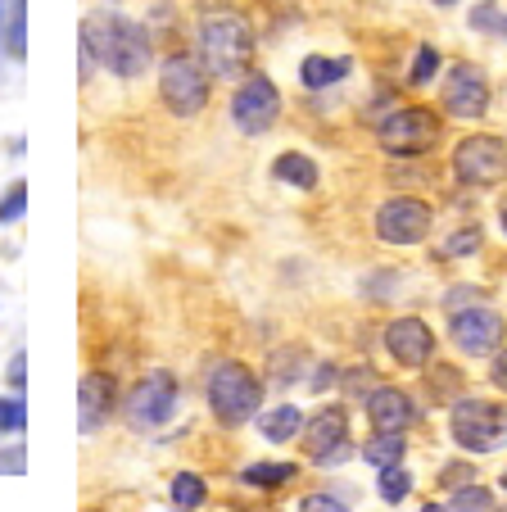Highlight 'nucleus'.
Masks as SVG:
<instances>
[{
  "mask_svg": "<svg viewBox=\"0 0 507 512\" xmlns=\"http://www.w3.org/2000/svg\"><path fill=\"white\" fill-rule=\"evenodd\" d=\"M154 50H150V37L136 19L127 14H109V10H96L82 19V68L100 64L118 78H141L150 68Z\"/></svg>",
  "mask_w": 507,
  "mask_h": 512,
  "instance_id": "f257e3e1",
  "label": "nucleus"
},
{
  "mask_svg": "<svg viewBox=\"0 0 507 512\" xmlns=\"http://www.w3.org/2000/svg\"><path fill=\"white\" fill-rule=\"evenodd\" d=\"M195 46H200V64L209 68V78H245L254 64V28L236 10H204Z\"/></svg>",
  "mask_w": 507,
  "mask_h": 512,
  "instance_id": "f03ea898",
  "label": "nucleus"
},
{
  "mask_svg": "<svg viewBox=\"0 0 507 512\" xmlns=\"http://www.w3.org/2000/svg\"><path fill=\"white\" fill-rule=\"evenodd\" d=\"M204 399L222 426H245L263 404V381L236 358H218L204 377Z\"/></svg>",
  "mask_w": 507,
  "mask_h": 512,
  "instance_id": "7ed1b4c3",
  "label": "nucleus"
},
{
  "mask_svg": "<svg viewBox=\"0 0 507 512\" xmlns=\"http://www.w3.org/2000/svg\"><path fill=\"white\" fill-rule=\"evenodd\" d=\"M449 435L462 454H498L507 445V408L494 399L462 395L449 408Z\"/></svg>",
  "mask_w": 507,
  "mask_h": 512,
  "instance_id": "20e7f679",
  "label": "nucleus"
},
{
  "mask_svg": "<svg viewBox=\"0 0 507 512\" xmlns=\"http://www.w3.org/2000/svg\"><path fill=\"white\" fill-rule=\"evenodd\" d=\"M376 141H381L385 155L417 159L426 150H435V141H440V114L426 105H394L376 123Z\"/></svg>",
  "mask_w": 507,
  "mask_h": 512,
  "instance_id": "39448f33",
  "label": "nucleus"
},
{
  "mask_svg": "<svg viewBox=\"0 0 507 512\" xmlns=\"http://www.w3.org/2000/svg\"><path fill=\"white\" fill-rule=\"evenodd\" d=\"M159 100L177 118H195L209 105V68L191 55H168L159 64Z\"/></svg>",
  "mask_w": 507,
  "mask_h": 512,
  "instance_id": "423d86ee",
  "label": "nucleus"
},
{
  "mask_svg": "<svg viewBox=\"0 0 507 512\" xmlns=\"http://www.w3.org/2000/svg\"><path fill=\"white\" fill-rule=\"evenodd\" d=\"M281 118V91L268 73H245L231 96V123L245 136H263L268 127H277Z\"/></svg>",
  "mask_w": 507,
  "mask_h": 512,
  "instance_id": "0eeeda50",
  "label": "nucleus"
},
{
  "mask_svg": "<svg viewBox=\"0 0 507 512\" xmlns=\"http://www.w3.org/2000/svg\"><path fill=\"white\" fill-rule=\"evenodd\" d=\"M177 399H182V390H177V377L173 372H145L141 381L132 386V395L123 399L127 408V422L136 426V431H150V426H163L168 417L177 413Z\"/></svg>",
  "mask_w": 507,
  "mask_h": 512,
  "instance_id": "6e6552de",
  "label": "nucleus"
},
{
  "mask_svg": "<svg viewBox=\"0 0 507 512\" xmlns=\"http://www.w3.org/2000/svg\"><path fill=\"white\" fill-rule=\"evenodd\" d=\"M453 173L467 186H498L507 182V141L503 136H467L453 145Z\"/></svg>",
  "mask_w": 507,
  "mask_h": 512,
  "instance_id": "1a4fd4ad",
  "label": "nucleus"
},
{
  "mask_svg": "<svg viewBox=\"0 0 507 512\" xmlns=\"http://www.w3.org/2000/svg\"><path fill=\"white\" fill-rule=\"evenodd\" d=\"M431 204L417 200V195H394L376 209V236L394 250H408V245H421L431 236Z\"/></svg>",
  "mask_w": 507,
  "mask_h": 512,
  "instance_id": "9d476101",
  "label": "nucleus"
},
{
  "mask_svg": "<svg viewBox=\"0 0 507 512\" xmlns=\"http://www.w3.org/2000/svg\"><path fill=\"white\" fill-rule=\"evenodd\" d=\"M299 445L313 458L317 467L340 463L349 454V417L340 404H322L313 417H304V431H299Z\"/></svg>",
  "mask_w": 507,
  "mask_h": 512,
  "instance_id": "9b49d317",
  "label": "nucleus"
},
{
  "mask_svg": "<svg viewBox=\"0 0 507 512\" xmlns=\"http://www.w3.org/2000/svg\"><path fill=\"white\" fill-rule=\"evenodd\" d=\"M449 336H453V345H458V354H467V358H489L494 349H503L507 322H503V313L489 309V304H471V309L453 313Z\"/></svg>",
  "mask_w": 507,
  "mask_h": 512,
  "instance_id": "f8f14e48",
  "label": "nucleus"
},
{
  "mask_svg": "<svg viewBox=\"0 0 507 512\" xmlns=\"http://www.w3.org/2000/svg\"><path fill=\"white\" fill-rule=\"evenodd\" d=\"M444 114L449 118H485L489 114V78L476 64H458L444 78Z\"/></svg>",
  "mask_w": 507,
  "mask_h": 512,
  "instance_id": "ddd939ff",
  "label": "nucleus"
},
{
  "mask_svg": "<svg viewBox=\"0 0 507 512\" xmlns=\"http://www.w3.org/2000/svg\"><path fill=\"white\" fill-rule=\"evenodd\" d=\"M385 354L399 363V368H426L435 354V331L421 318H394L385 327Z\"/></svg>",
  "mask_w": 507,
  "mask_h": 512,
  "instance_id": "4468645a",
  "label": "nucleus"
},
{
  "mask_svg": "<svg viewBox=\"0 0 507 512\" xmlns=\"http://www.w3.org/2000/svg\"><path fill=\"white\" fill-rule=\"evenodd\" d=\"M114 408H118L114 377L109 372H87L82 386H77V426H82V435H96L114 417Z\"/></svg>",
  "mask_w": 507,
  "mask_h": 512,
  "instance_id": "2eb2a0df",
  "label": "nucleus"
},
{
  "mask_svg": "<svg viewBox=\"0 0 507 512\" xmlns=\"http://www.w3.org/2000/svg\"><path fill=\"white\" fill-rule=\"evenodd\" d=\"M367 417H372L376 431H408L417 422V404H412L408 390L399 386H376L367 395Z\"/></svg>",
  "mask_w": 507,
  "mask_h": 512,
  "instance_id": "dca6fc26",
  "label": "nucleus"
},
{
  "mask_svg": "<svg viewBox=\"0 0 507 512\" xmlns=\"http://www.w3.org/2000/svg\"><path fill=\"white\" fill-rule=\"evenodd\" d=\"M349 59H335V55H308L304 64H299V82H304L308 91H326L335 87V82L349 78Z\"/></svg>",
  "mask_w": 507,
  "mask_h": 512,
  "instance_id": "f3484780",
  "label": "nucleus"
},
{
  "mask_svg": "<svg viewBox=\"0 0 507 512\" xmlns=\"http://www.w3.org/2000/svg\"><path fill=\"white\" fill-rule=\"evenodd\" d=\"M272 177L286 186H295V191H313L317 182H322V173H317V164L308 155H299V150H286V155H277V164H272Z\"/></svg>",
  "mask_w": 507,
  "mask_h": 512,
  "instance_id": "a211bd4d",
  "label": "nucleus"
},
{
  "mask_svg": "<svg viewBox=\"0 0 507 512\" xmlns=\"http://www.w3.org/2000/svg\"><path fill=\"white\" fill-rule=\"evenodd\" d=\"M259 431H263V440H272V445H286V440H295V435L304 431V413H299L295 404H277L272 413L259 417Z\"/></svg>",
  "mask_w": 507,
  "mask_h": 512,
  "instance_id": "6ab92c4d",
  "label": "nucleus"
},
{
  "mask_svg": "<svg viewBox=\"0 0 507 512\" xmlns=\"http://www.w3.org/2000/svg\"><path fill=\"white\" fill-rule=\"evenodd\" d=\"M403 449H408L403 431H381L376 440H367V445H363V463H372L376 472H381V467L403 463Z\"/></svg>",
  "mask_w": 507,
  "mask_h": 512,
  "instance_id": "aec40b11",
  "label": "nucleus"
},
{
  "mask_svg": "<svg viewBox=\"0 0 507 512\" xmlns=\"http://www.w3.org/2000/svg\"><path fill=\"white\" fill-rule=\"evenodd\" d=\"M467 28H471V32H485V37L507 41V10L498 5V0H480L476 10L467 14Z\"/></svg>",
  "mask_w": 507,
  "mask_h": 512,
  "instance_id": "412c9836",
  "label": "nucleus"
},
{
  "mask_svg": "<svg viewBox=\"0 0 507 512\" xmlns=\"http://www.w3.org/2000/svg\"><path fill=\"white\" fill-rule=\"evenodd\" d=\"M295 476H299L295 463H249V467H245V485H263V490L290 485Z\"/></svg>",
  "mask_w": 507,
  "mask_h": 512,
  "instance_id": "4be33fe9",
  "label": "nucleus"
},
{
  "mask_svg": "<svg viewBox=\"0 0 507 512\" xmlns=\"http://www.w3.org/2000/svg\"><path fill=\"white\" fill-rule=\"evenodd\" d=\"M376 490H381V499L385 503H403L412 494V472L403 463H394V467H381V485H376Z\"/></svg>",
  "mask_w": 507,
  "mask_h": 512,
  "instance_id": "5701e85b",
  "label": "nucleus"
},
{
  "mask_svg": "<svg viewBox=\"0 0 507 512\" xmlns=\"http://www.w3.org/2000/svg\"><path fill=\"white\" fill-rule=\"evenodd\" d=\"M204 499H209V490H204V481L195 472L173 476V503L177 508H204Z\"/></svg>",
  "mask_w": 507,
  "mask_h": 512,
  "instance_id": "b1692460",
  "label": "nucleus"
},
{
  "mask_svg": "<svg viewBox=\"0 0 507 512\" xmlns=\"http://www.w3.org/2000/svg\"><path fill=\"white\" fill-rule=\"evenodd\" d=\"M449 508L453 512H471V508H494V494L485 490V485H476V481H467V485H458V490L449 494Z\"/></svg>",
  "mask_w": 507,
  "mask_h": 512,
  "instance_id": "393cba45",
  "label": "nucleus"
},
{
  "mask_svg": "<svg viewBox=\"0 0 507 512\" xmlns=\"http://www.w3.org/2000/svg\"><path fill=\"white\" fill-rule=\"evenodd\" d=\"M23 426H28V404H23V390H19V395L0 399V435H14Z\"/></svg>",
  "mask_w": 507,
  "mask_h": 512,
  "instance_id": "a878e982",
  "label": "nucleus"
},
{
  "mask_svg": "<svg viewBox=\"0 0 507 512\" xmlns=\"http://www.w3.org/2000/svg\"><path fill=\"white\" fill-rule=\"evenodd\" d=\"M440 73V50L435 46H421L417 55H412V73H408V82L412 87H426V82Z\"/></svg>",
  "mask_w": 507,
  "mask_h": 512,
  "instance_id": "bb28decb",
  "label": "nucleus"
},
{
  "mask_svg": "<svg viewBox=\"0 0 507 512\" xmlns=\"http://www.w3.org/2000/svg\"><path fill=\"white\" fill-rule=\"evenodd\" d=\"M476 250H480V227H458V232L444 241L440 254H449V259H471Z\"/></svg>",
  "mask_w": 507,
  "mask_h": 512,
  "instance_id": "cd10ccee",
  "label": "nucleus"
},
{
  "mask_svg": "<svg viewBox=\"0 0 507 512\" xmlns=\"http://www.w3.org/2000/svg\"><path fill=\"white\" fill-rule=\"evenodd\" d=\"M23 209H28V186H23V182H14L10 191L0 195V223H19V218H23Z\"/></svg>",
  "mask_w": 507,
  "mask_h": 512,
  "instance_id": "c85d7f7f",
  "label": "nucleus"
},
{
  "mask_svg": "<svg viewBox=\"0 0 507 512\" xmlns=\"http://www.w3.org/2000/svg\"><path fill=\"white\" fill-rule=\"evenodd\" d=\"M471 304H485V290H476V286H453V295L444 300V309H449V313H462V309H471Z\"/></svg>",
  "mask_w": 507,
  "mask_h": 512,
  "instance_id": "c756f323",
  "label": "nucleus"
},
{
  "mask_svg": "<svg viewBox=\"0 0 507 512\" xmlns=\"http://www.w3.org/2000/svg\"><path fill=\"white\" fill-rule=\"evenodd\" d=\"M345 390H349V395H363V390L372 395V390H376V377H372L367 368H354V372L345 377Z\"/></svg>",
  "mask_w": 507,
  "mask_h": 512,
  "instance_id": "7c9ffc66",
  "label": "nucleus"
},
{
  "mask_svg": "<svg viewBox=\"0 0 507 512\" xmlns=\"http://www.w3.org/2000/svg\"><path fill=\"white\" fill-rule=\"evenodd\" d=\"M304 512H317V508H326V512H345V503L335 499V494H308L304 503H299Z\"/></svg>",
  "mask_w": 507,
  "mask_h": 512,
  "instance_id": "2f4dec72",
  "label": "nucleus"
},
{
  "mask_svg": "<svg viewBox=\"0 0 507 512\" xmlns=\"http://www.w3.org/2000/svg\"><path fill=\"white\" fill-rule=\"evenodd\" d=\"M489 381L498 390H507V349H494V368H489Z\"/></svg>",
  "mask_w": 507,
  "mask_h": 512,
  "instance_id": "473e14b6",
  "label": "nucleus"
},
{
  "mask_svg": "<svg viewBox=\"0 0 507 512\" xmlns=\"http://www.w3.org/2000/svg\"><path fill=\"white\" fill-rule=\"evenodd\" d=\"M23 381H28V354H14L10 358V386L23 390Z\"/></svg>",
  "mask_w": 507,
  "mask_h": 512,
  "instance_id": "72a5a7b5",
  "label": "nucleus"
},
{
  "mask_svg": "<svg viewBox=\"0 0 507 512\" xmlns=\"http://www.w3.org/2000/svg\"><path fill=\"white\" fill-rule=\"evenodd\" d=\"M10 50L23 55V14H14V23H10Z\"/></svg>",
  "mask_w": 507,
  "mask_h": 512,
  "instance_id": "f704fd0d",
  "label": "nucleus"
},
{
  "mask_svg": "<svg viewBox=\"0 0 507 512\" xmlns=\"http://www.w3.org/2000/svg\"><path fill=\"white\" fill-rule=\"evenodd\" d=\"M0 467H10V472H23V449H10V454H0Z\"/></svg>",
  "mask_w": 507,
  "mask_h": 512,
  "instance_id": "c9c22d12",
  "label": "nucleus"
},
{
  "mask_svg": "<svg viewBox=\"0 0 507 512\" xmlns=\"http://www.w3.org/2000/svg\"><path fill=\"white\" fill-rule=\"evenodd\" d=\"M444 481H449V485H467L471 472H467V467H449V472H444Z\"/></svg>",
  "mask_w": 507,
  "mask_h": 512,
  "instance_id": "e433bc0d",
  "label": "nucleus"
},
{
  "mask_svg": "<svg viewBox=\"0 0 507 512\" xmlns=\"http://www.w3.org/2000/svg\"><path fill=\"white\" fill-rule=\"evenodd\" d=\"M331 381H335V368H322V372H317V377H313V386L322 390V386H331Z\"/></svg>",
  "mask_w": 507,
  "mask_h": 512,
  "instance_id": "4c0bfd02",
  "label": "nucleus"
},
{
  "mask_svg": "<svg viewBox=\"0 0 507 512\" xmlns=\"http://www.w3.org/2000/svg\"><path fill=\"white\" fill-rule=\"evenodd\" d=\"M498 223H503V236H507V204H503V213H498Z\"/></svg>",
  "mask_w": 507,
  "mask_h": 512,
  "instance_id": "58836bf2",
  "label": "nucleus"
},
{
  "mask_svg": "<svg viewBox=\"0 0 507 512\" xmlns=\"http://www.w3.org/2000/svg\"><path fill=\"white\" fill-rule=\"evenodd\" d=\"M435 5H440V10H449V5H458V0H435Z\"/></svg>",
  "mask_w": 507,
  "mask_h": 512,
  "instance_id": "ea45409f",
  "label": "nucleus"
},
{
  "mask_svg": "<svg viewBox=\"0 0 507 512\" xmlns=\"http://www.w3.org/2000/svg\"><path fill=\"white\" fill-rule=\"evenodd\" d=\"M498 485H503V490H507V472H503V476H498Z\"/></svg>",
  "mask_w": 507,
  "mask_h": 512,
  "instance_id": "a19ab883",
  "label": "nucleus"
}]
</instances>
